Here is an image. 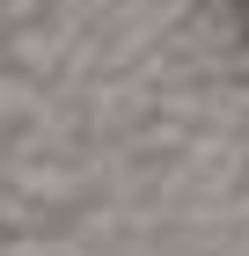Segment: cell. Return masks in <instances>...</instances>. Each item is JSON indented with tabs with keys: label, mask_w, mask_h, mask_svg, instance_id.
Instances as JSON below:
<instances>
[{
	"label": "cell",
	"mask_w": 249,
	"mask_h": 256,
	"mask_svg": "<svg viewBox=\"0 0 249 256\" xmlns=\"http://www.w3.org/2000/svg\"><path fill=\"white\" fill-rule=\"evenodd\" d=\"M242 37H249V8H242Z\"/></svg>",
	"instance_id": "cell-1"
}]
</instances>
